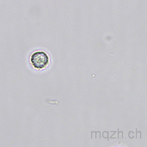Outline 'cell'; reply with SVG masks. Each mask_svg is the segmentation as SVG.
Returning a JSON list of instances; mask_svg holds the SVG:
<instances>
[{"instance_id": "cell-1", "label": "cell", "mask_w": 147, "mask_h": 147, "mask_svg": "<svg viewBox=\"0 0 147 147\" xmlns=\"http://www.w3.org/2000/svg\"><path fill=\"white\" fill-rule=\"evenodd\" d=\"M31 62L35 68L42 69L47 66L49 63V58L44 52H36L32 55Z\"/></svg>"}]
</instances>
